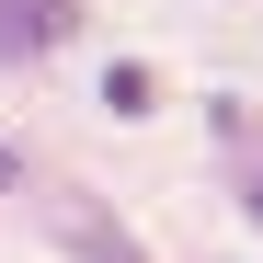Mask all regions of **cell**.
Returning <instances> with one entry per match:
<instances>
[{"instance_id": "7a4b0ae2", "label": "cell", "mask_w": 263, "mask_h": 263, "mask_svg": "<svg viewBox=\"0 0 263 263\" xmlns=\"http://www.w3.org/2000/svg\"><path fill=\"white\" fill-rule=\"evenodd\" d=\"M58 240H69L80 263H149V252H138V240H126V229H115V217H103V206H69V229H58Z\"/></svg>"}, {"instance_id": "277c9868", "label": "cell", "mask_w": 263, "mask_h": 263, "mask_svg": "<svg viewBox=\"0 0 263 263\" xmlns=\"http://www.w3.org/2000/svg\"><path fill=\"white\" fill-rule=\"evenodd\" d=\"M252 217H263V195H252Z\"/></svg>"}, {"instance_id": "3957f363", "label": "cell", "mask_w": 263, "mask_h": 263, "mask_svg": "<svg viewBox=\"0 0 263 263\" xmlns=\"http://www.w3.org/2000/svg\"><path fill=\"white\" fill-rule=\"evenodd\" d=\"M12 172H23V160H12V149H0V183H12Z\"/></svg>"}, {"instance_id": "6da1fadb", "label": "cell", "mask_w": 263, "mask_h": 263, "mask_svg": "<svg viewBox=\"0 0 263 263\" xmlns=\"http://www.w3.org/2000/svg\"><path fill=\"white\" fill-rule=\"evenodd\" d=\"M69 23H80V0H0V58H46L69 46Z\"/></svg>"}]
</instances>
